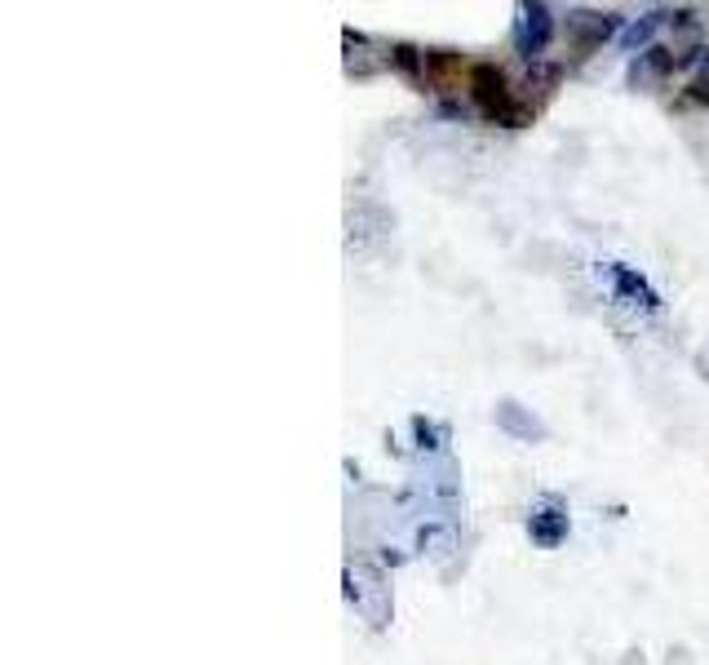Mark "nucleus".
Masks as SVG:
<instances>
[{
	"mask_svg": "<svg viewBox=\"0 0 709 665\" xmlns=\"http://www.w3.org/2000/svg\"><path fill=\"white\" fill-rule=\"evenodd\" d=\"M466 76H470L466 80L470 102L479 107V116H484V120L506 125V129H523L532 120V107H523V102L515 98V85H510V76L497 63H475Z\"/></svg>",
	"mask_w": 709,
	"mask_h": 665,
	"instance_id": "1",
	"label": "nucleus"
},
{
	"mask_svg": "<svg viewBox=\"0 0 709 665\" xmlns=\"http://www.w3.org/2000/svg\"><path fill=\"white\" fill-rule=\"evenodd\" d=\"M554 40V9L550 5H523V27H519V49L528 63H537Z\"/></svg>",
	"mask_w": 709,
	"mask_h": 665,
	"instance_id": "2",
	"label": "nucleus"
},
{
	"mask_svg": "<svg viewBox=\"0 0 709 665\" xmlns=\"http://www.w3.org/2000/svg\"><path fill=\"white\" fill-rule=\"evenodd\" d=\"M568 32L577 36V49H594L621 32V14H568Z\"/></svg>",
	"mask_w": 709,
	"mask_h": 665,
	"instance_id": "3",
	"label": "nucleus"
},
{
	"mask_svg": "<svg viewBox=\"0 0 709 665\" xmlns=\"http://www.w3.org/2000/svg\"><path fill=\"white\" fill-rule=\"evenodd\" d=\"M461 54L457 49H426V85H452V80L461 76Z\"/></svg>",
	"mask_w": 709,
	"mask_h": 665,
	"instance_id": "4",
	"label": "nucleus"
},
{
	"mask_svg": "<svg viewBox=\"0 0 709 665\" xmlns=\"http://www.w3.org/2000/svg\"><path fill=\"white\" fill-rule=\"evenodd\" d=\"M612 280H616V293H625V298H634V306H647V311H656V293L643 284V275H634L630 266H608Z\"/></svg>",
	"mask_w": 709,
	"mask_h": 665,
	"instance_id": "5",
	"label": "nucleus"
},
{
	"mask_svg": "<svg viewBox=\"0 0 709 665\" xmlns=\"http://www.w3.org/2000/svg\"><path fill=\"white\" fill-rule=\"evenodd\" d=\"M639 63H643L647 71H652L656 80H670L674 71H678V54H674L670 45H647L643 54H639Z\"/></svg>",
	"mask_w": 709,
	"mask_h": 665,
	"instance_id": "6",
	"label": "nucleus"
},
{
	"mask_svg": "<svg viewBox=\"0 0 709 665\" xmlns=\"http://www.w3.org/2000/svg\"><path fill=\"white\" fill-rule=\"evenodd\" d=\"M390 67L404 71V76H413V80H421V76H426V49H417V45H390Z\"/></svg>",
	"mask_w": 709,
	"mask_h": 665,
	"instance_id": "7",
	"label": "nucleus"
},
{
	"mask_svg": "<svg viewBox=\"0 0 709 665\" xmlns=\"http://www.w3.org/2000/svg\"><path fill=\"white\" fill-rule=\"evenodd\" d=\"M661 23H670V9H661V14H647L643 23H630L625 27V45H643L647 49V40L656 36V27Z\"/></svg>",
	"mask_w": 709,
	"mask_h": 665,
	"instance_id": "8",
	"label": "nucleus"
},
{
	"mask_svg": "<svg viewBox=\"0 0 709 665\" xmlns=\"http://www.w3.org/2000/svg\"><path fill=\"white\" fill-rule=\"evenodd\" d=\"M687 98L701 102V107H709V45H705V58H701V67H696L692 85H687Z\"/></svg>",
	"mask_w": 709,
	"mask_h": 665,
	"instance_id": "9",
	"label": "nucleus"
}]
</instances>
